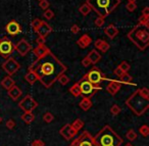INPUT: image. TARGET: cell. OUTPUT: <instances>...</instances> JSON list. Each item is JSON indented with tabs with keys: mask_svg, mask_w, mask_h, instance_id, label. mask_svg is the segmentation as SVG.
<instances>
[{
	"mask_svg": "<svg viewBox=\"0 0 149 146\" xmlns=\"http://www.w3.org/2000/svg\"><path fill=\"white\" fill-rule=\"evenodd\" d=\"M68 70L51 51L42 57H37V59L29 66V71L36 74L38 81L46 88H50L57 82L59 76L65 73Z\"/></svg>",
	"mask_w": 149,
	"mask_h": 146,
	"instance_id": "obj_1",
	"label": "cell"
},
{
	"mask_svg": "<svg viewBox=\"0 0 149 146\" xmlns=\"http://www.w3.org/2000/svg\"><path fill=\"white\" fill-rule=\"evenodd\" d=\"M96 146H120L123 139L113 131L110 126H104L93 137Z\"/></svg>",
	"mask_w": 149,
	"mask_h": 146,
	"instance_id": "obj_2",
	"label": "cell"
},
{
	"mask_svg": "<svg viewBox=\"0 0 149 146\" xmlns=\"http://www.w3.org/2000/svg\"><path fill=\"white\" fill-rule=\"evenodd\" d=\"M128 38L139 50L144 51L149 45V26L141 24L136 25L128 33Z\"/></svg>",
	"mask_w": 149,
	"mask_h": 146,
	"instance_id": "obj_3",
	"label": "cell"
},
{
	"mask_svg": "<svg viewBox=\"0 0 149 146\" xmlns=\"http://www.w3.org/2000/svg\"><path fill=\"white\" fill-rule=\"evenodd\" d=\"M122 0H86V3L101 19L107 17L118 5Z\"/></svg>",
	"mask_w": 149,
	"mask_h": 146,
	"instance_id": "obj_4",
	"label": "cell"
},
{
	"mask_svg": "<svg viewBox=\"0 0 149 146\" xmlns=\"http://www.w3.org/2000/svg\"><path fill=\"white\" fill-rule=\"evenodd\" d=\"M126 105L135 115L141 117L149 108V99H145L141 96L139 91L136 90L126 100Z\"/></svg>",
	"mask_w": 149,
	"mask_h": 146,
	"instance_id": "obj_5",
	"label": "cell"
},
{
	"mask_svg": "<svg viewBox=\"0 0 149 146\" xmlns=\"http://www.w3.org/2000/svg\"><path fill=\"white\" fill-rule=\"evenodd\" d=\"M80 88V92H81V96L88 97L91 98L92 96L96 94L99 90H101V85H94L90 83L86 78H82L81 80L78 82Z\"/></svg>",
	"mask_w": 149,
	"mask_h": 146,
	"instance_id": "obj_6",
	"label": "cell"
},
{
	"mask_svg": "<svg viewBox=\"0 0 149 146\" xmlns=\"http://www.w3.org/2000/svg\"><path fill=\"white\" fill-rule=\"evenodd\" d=\"M84 78H86L90 83L94 85H101V83L104 80H106V77L97 66H93L92 70H90L87 74L84 76Z\"/></svg>",
	"mask_w": 149,
	"mask_h": 146,
	"instance_id": "obj_7",
	"label": "cell"
},
{
	"mask_svg": "<svg viewBox=\"0 0 149 146\" xmlns=\"http://www.w3.org/2000/svg\"><path fill=\"white\" fill-rule=\"evenodd\" d=\"M70 146H96V144L93 140V136L88 131H84L70 144Z\"/></svg>",
	"mask_w": 149,
	"mask_h": 146,
	"instance_id": "obj_8",
	"label": "cell"
},
{
	"mask_svg": "<svg viewBox=\"0 0 149 146\" xmlns=\"http://www.w3.org/2000/svg\"><path fill=\"white\" fill-rule=\"evenodd\" d=\"M15 51V44L9 38L3 37L0 39V55L2 57L8 58L13 55Z\"/></svg>",
	"mask_w": 149,
	"mask_h": 146,
	"instance_id": "obj_9",
	"label": "cell"
},
{
	"mask_svg": "<svg viewBox=\"0 0 149 146\" xmlns=\"http://www.w3.org/2000/svg\"><path fill=\"white\" fill-rule=\"evenodd\" d=\"M19 106L23 109L25 112H33L34 109L37 108L38 102L33 98L32 95H26L25 98H23L19 102Z\"/></svg>",
	"mask_w": 149,
	"mask_h": 146,
	"instance_id": "obj_10",
	"label": "cell"
},
{
	"mask_svg": "<svg viewBox=\"0 0 149 146\" xmlns=\"http://www.w3.org/2000/svg\"><path fill=\"white\" fill-rule=\"evenodd\" d=\"M21 68V64L17 61L13 57H8L4 62L2 64V68L7 76H13L15 75Z\"/></svg>",
	"mask_w": 149,
	"mask_h": 146,
	"instance_id": "obj_11",
	"label": "cell"
},
{
	"mask_svg": "<svg viewBox=\"0 0 149 146\" xmlns=\"http://www.w3.org/2000/svg\"><path fill=\"white\" fill-rule=\"evenodd\" d=\"M15 50L21 56H26L32 50V45L26 39H21L15 45Z\"/></svg>",
	"mask_w": 149,
	"mask_h": 146,
	"instance_id": "obj_12",
	"label": "cell"
},
{
	"mask_svg": "<svg viewBox=\"0 0 149 146\" xmlns=\"http://www.w3.org/2000/svg\"><path fill=\"white\" fill-rule=\"evenodd\" d=\"M78 132L74 129V128L70 126V124H68V125H64L63 127L60 129L59 134L64 138L65 140H70L72 139L74 136L77 135Z\"/></svg>",
	"mask_w": 149,
	"mask_h": 146,
	"instance_id": "obj_13",
	"label": "cell"
},
{
	"mask_svg": "<svg viewBox=\"0 0 149 146\" xmlns=\"http://www.w3.org/2000/svg\"><path fill=\"white\" fill-rule=\"evenodd\" d=\"M52 31H53V29H52L51 26H50L49 24L47 23V22L42 21L41 22V25L39 26V28H38V29L36 30L35 32L38 34V36H40V37L46 38L50 33H51Z\"/></svg>",
	"mask_w": 149,
	"mask_h": 146,
	"instance_id": "obj_14",
	"label": "cell"
},
{
	"mask_svg": "<svg viewBox=\"0 0 149 146\" xmlns=\"http://www.w3.org/2000/svg\"><path fill=\"white\" fill-rule=\"evenodd\" d=\"M5 30H6V33L10 36H15L17 34H19L22 32V27L17 21H10L5 27Z\"/></svg>",
	"mask_w": 149,
	"mask_h": 146,
	"instance_id": "obj_15",
	"label": "cell"
},
{
	"mask_svg": "<svg viewBox=\"0 0 149 146\" xmlns=\"http://www.w3.org/2000/svg\"><path fill=\"white\" fill-rule=\"evenodd\" d=\"M120 88H122V83L120 81L111 80L109 84L107 85V87H106V90L110 95H116L120 90Z\"/></svg>",
	"mask_w": 149,
	"mask_h": 146,
	"instance_id": "obj_16",
	"label": "cell"
},
{
	"mask_svg": "<svg viewBox=\"0 0 149 146\" xmlns=\"http://www.w3.org/2000/svg\"><path fill=\"white\" fill-rule=\"evenodd\" d=\"M22 94H23V91L21 90L19 87L15 86V85L11 87L9 90H7V95H8L13 101H17V99L22 96Z\"/></svg>",
	"mask_w": 149,
	"mask_h": 146,
	"instance_id": "obj_17",
	"label": "cell"
},
{
	"mask_svg": "<svg viewBox=\"0 0 149 146\" xmlns=\"http://www.w3.org/2000/svg\"><path fill=\"white\" fill-rule=\"evenodd\" d=\"M33 52L36 55V57H42V56L49 53L50 49L45 44H39V45H37V47H35V49H33Z\"/></svg>",
	"mask_w": 149,
	"mask_h": 146,
	"instance_id": "obj_18",
	"label": "cell"
},
{
	"mask_svg": "<svg viewBox=\"0 0 149 146\" xmlns=\"http://www.w3.org/2000/svg\"><path fill=\"white\" fill-rule=\"evenodd\" d=\"M91 43H92V38L90 37L88 34H84V35L81 36L77 41V44L81 48H83V49L84 48H87Z\"/></svg>",
	"mask_w": 149,
	"mask_h": 146,
	"instance_id": "obj_19",
	"label": "cell"
},
{
	"mask_svg": "<svg viewBox=\"0 0 149 146\" xmlns=\"http://www.w3.org/2000/svg\"><path fill=\"white\" fill-rule=\"evenodd\" d=\"M104 33L110 39H114V38L118 36V30L116 29V27L114 25H108L107 27L104 29Z\"/></svg>",
	"mask_w": 149,
	"mask_h": 146,
	"instance_id": "obj_20",
	"label": "cell"
},
{
	"mask_svg": "<svg viewBox=\"0 0 149 146\" xmlns=\"http://www.w3.org/2000/svg\"><path fill=\"white\" fill-rule=\"evenodd\" d=\"M87 56L90 59V61H91V64H96L101 59V55H100V53L96 49H92L91 51L88 53Z\"/></svg>",
	"mask_w": 149,
	"mask_h": 146,
	"instance_id": "obj_21",
	"label": "cell"
},
{
	"mask_svg": "<svg viewBox=\"0 0 149 146\" xmlns=\"http://www.w3.org/2000/svg\"><path fill=\"white\" fill-rule=\"evenodd\" d=\"M15 80L11 78V76H6L1 81V86H2V88H4L5 90H9V89L13 86H15Z\"/></svg>",
	"mask_w": 149,
	"mask_h": 146,
	"instance_id": "obj_22",
	"label": "cell"
},
{
	"mask_svg": "<svg viewBox=\"0 0 149 146\" xmlns=\"http://www.w3.org/2000/svg\"><path fill=\"white\" fill-rule=\"evenodd\" d=\"M92 105H93L92 100L90 98H88V97H83L82 100L80 101V103H79V106L81 107V109H83L84 111L89 110L92 107Z\"/></svg>",
	"mask_w": 149,
	"mask_h": 146,
	"instance_id": "obj_23",
	"label": "cell"
},
{
	"mask_svg": "<svg viewBox=\"0 0 149 146\" xmlns=\"http://www.w3.org/2000/svg\"><path fill=\"white\" fill-rule=\"evenodd\" d=\"M25 80L27 81L30 85H34L38 81V78H37V76H36V74H34L33 72L29 71V72L25 75Z\"/></svg>",
	"mask_w": 149,
	"mask_h": 146,
	"instance_id": "obj_24",
	"label": "cell"
},
{
	"mask_svg": "<svg viewBox=\"0 0 149 146\" xmlns=\"http://www.w3.org/2000/svg\"><path fill=\"white\" fill-rule=\"evenodd\" d=\"M22 119H23L24 123L29 125V124H31L35 119V115L33 112H25L22 115Z\"/></svg>",
	"mask_w": 149,
	"mask_h": 146,
	"instance_id": "obj_25",
	"label": "cell"
},
{
	"mask_svg": "<svg viewBox=\"0 0 149 146\" xmlns=\"http://www.w3.org/2000/svg\"><path fill=\"white\" fill-rule=\"evenodd\" d=\"M120 82L124 83V84H133V78L128 73H124L123 76L120 78Z\"/></svg>",
	"mask_w": 149,
	"mask_h": 146,
	"instance_id": "obj_26",
	"label": "cell"
},
{
	"mask_svg": "<svg viewBox=\"0 0 149 146\" xmlns=\"http://www.w3.org/2000/svg\"><path fill=\"white\" fill-rule=\"evenodd\" d=\"M70 126H72V127L78 132V131H80V130H81L82 128L84 127V122L82 121L81 119H74V121L72 122V124H70Z\"/></svg>",
	"mask_w": 149,
	"mask_h": 146,
	"instance_id": "obj_27",
	"label": "cell"
},
{
	"mask_svg": "<svg viewBox=\"0 0 149 146\" xmlns=\"http://www.w3.org/2000/svg\"><path fill=\"white\" fill-rule=\"evenodd\" d=\"M70 92L72 93L74 97L81 96V92H80V88H79V85H78V83H76V84H74L72 87H70Z\"/></svg>",
	"mask_w": 149,
	"mask_h": 146,
	"instance_id": "obj_28",
	"label": "cell"
},
{
	"mask_svg": "<svg viewBox=\"0 0 149 146\" xmlns=\"http://www.w3.org/2000/svg\"><path fill=\"white\" fill-rule=\"evenodd\" d=\"M79 10H80V13H81L83 15H88L92 9L90 8V6L87 4V3H84V4H82L81 6H80Z\"/></svg>",
	"mask_w": 149,
	"mask_h": 146,
	"instance_id": "obj_29",
	"label": "cell"
},
{
	"mask_svg": "<svg viewBox=\"0 0 149 146\" xmlns=\"http://www.w3.org/2000/svg\"><path fill=\"white\" fill-rule=\"evenodd\" d=\"M126 137H127V139L130 140V141H135V140L137 139V137H138V135H137V133L134 131V130L130 129L128 132H127Z\"/></svg>",
	"mask_w": 149,
	"mask_h": 146,
	"instance_id": "obj_30",
	"label": "cell"
},
{
	"mask_svg": "<svg viewBox=\"0 0 149 146\" xmlns=\"http://www.w3.org/2000/svg\"><path fill=\"white\" fill-rule=\"evenodd\" d=\"M139 134L143 137H147L149 135V127L147 125H143L139 128Z\"/></svg>",
	"mask_w": 149,
	"mask_h": 146,
	"instance_id": "obj_31",
	"label": "cell"
},
{
	"mask_svg": "<svg viewBox=\"0 0 149 146\" xmlns=\"http://www.w3.org/2000/svg\"><path fill=\"white\" fill-rule=\"evenodd\" d=\"M109 48H110V45H109V44H108L106 41H104V40H102L101 44H100L99 47H98L97 49H99L101 52H103V53H105V52H107L108 50H109Z\"/></svg>",
	"mask_w": 149,
	"mask_h": 146,
	"instance_id": "obj_32",
	"label": "cell"
},
{
	"mask_svg": "<svg viewBox=\"0 0 149 146\" xmlns=\"http://www.w3.org/2000/svg\"><path fill=\"white\" fill-rule=\"evenodd\" d=\"M57 81L59 82V84L62 85V86H65V85H68V82H70V78H68L66 75L62 74L61 76H59V78L57 79Z\"/></svg>",
	"mask_w": 149,
	"mask_h": 146,
	"instance_id": "obj_33",
	"label": "cell"
},
{
	"mask_svg": "<svg viewBox=\"0 0 149 146\" xmlns=\"http://www.w3.org/2000/svg\"><path fill=\"white\" fill-rule=\"evenodd\" d=\"M53 119H54V115H52L51 112L47 111V112L44 113V115H43V121L45 122V123L49 124V123H51V122L53 121Z\"/></svg>",
	"mask_w": 149,
	"mask_h": 146,
	"instance_id": "obj_34",
	"label": "cell"
},
{
	"mask_svg": "<svg viewBox=\"0 0 149 146\" xmlns=\"http://www.w3.org/2000/svg\"><path fill=\"white\" fill-rule=\"evenodd\" d=\"M120 111H122V108H120V105H118V104H113L111 106V108H110V112H111L112 115H120Z\"/></svg>",
	"mask_w": 149,
	"mask_h": 146,
	"instance_id": "obj_35",
	"label": "cell"
},
{
	"mask_svg": "<svg viewBox=\"0 0 149 146\" xmlns=\"http://www.w3.org/2000/svg\"><path fill=\"white\" fill-rule=\"evenodd\" d=\"M118 68H120V70L123 71V72H125V73H128L129 71H130V68H131V66L128 64L127 61H122L120 64V66H118Z\"/></svg>",
	"mask_w": 149,
	"mask_h": 146,
	"instance_id": "obj_36",
	"label": "cell"
},
{
	"mask_svg": "<svg viewBox=\"0 0 149 146\" xmlns=\"http://www.w3.org/2000/svg\"><path fill=\"white\" fill-rule=\"evenodd\" d=\"M44 17H45L46 20H48V21H51L52 19L54 17V13L51 10V9H45V11H44L43 13Z\"/></svg>",
	"mask_w": 149,
	"mask_h": 146,
	"instance_id": "obj_37",
	"label": "cell"
},
{
	"mask_svg": "<svg viewBox=\"0 0 149 146\" xmlns=\"http://www.w3.org/2000/svg\"><path fill=\"white\" fill-rule=\"evenodd\" d=\"M138 91L142 97H144L145 99H149V90L146 88V87H143V88L138 89Z\"/></svg>",
	"mask_w": 149,
	"mask_h": 146,
	"instance_id": "obj_38",
	"label": "cell"
},
{
	"mask_svg": "<svg viewBox=\"0 0 149 146\" xmlns=\"http://www.w3.org/2000/svg\"><path fill=\"white\" fill-rule=\"evenodd\" d=\"M126 8H127V10H128V11L133 13V11L137 8L136 2H128V3H127V5H126Z\"/></svg>",
	"mask_w": 149,
	"mask_h": 146,
	"instance_id": "obj_39",
	"label": "cell"
},
{
	"mask_svg": "<svg viewBox=\"0 0 149 146\" xmlns=\"http://www.w3.org/2000/svg\"><path fill=\"white\" fill-rule=\"evenodd\" d=\"M138 24H141V25H148L149 26V17L141 15V17H139Z\"/></svg>",
	"mask_w": 149,
	"mask_h": 146,
	"instance_id": "obj_40",
	"label": "cell"
},
{
	"mask_svg": "<svg viewBox=\"0 0 149 146\" xmlns=\"http://www.w3.org/2000/svg\"><path fill=\"white\" fill-rule=\"evenodd\" d=\"M41 20L40 19H35V20H33V21H32V28H33V30L34 31H36V30L38 29V28H39V26L41 25Z\"/></svg>",
	"mask_w": 149,
	"mask_h": 146,
	"instance_id": "obj_41",
	"label": "cell"
},
{
	"mask_svg": "<svg viewBox=\"0 0 149 146\" xmlns=\"http://www.w3.org/2000/svg\"><path fill=\"white\" fill-rule=\"evenodd\" d=\"M39 7L43 10L47 9L49 7V2H48L47 0H40L39 1Z\"/></svg>",
	"mask_w": 149,
	"mask_h": 146,
	"instance_id": "obj_42",
	"label": "cell"
},
{
	"mask_svg": "<svg viewBox=\"0 0 149 146\" xmlns=\"http://www.w3.org/2000/svg\"><path fill=\"white\" fill-rule=\"evenodd\" d=\"M31 146H45V142L41 139L34 140V141L31 143Z\"/></svg>",
	"mask_w": 149,
	"mask_h": 146,
	"instance_id": "obj_43",
	"label": "cell"
},
{
	"mask_svg": "<svg viewBox=\"0 0 149 146\" xmlns=\"http://www.w3.org/2000/svg\"><path fill=\"white\" fill-rule=\"evenodd\" d=\"M94 24H95V26L97 28H101L102 26L104 25V19H101V17H98L97 19L95 20V22H94Z\"/></svg>",
	"mask_w": 149,
	"mask_h": 146,
	"instance_id": "obj_44",
	"label": "cell"
},
{
	"mask_svg": "<svg viewBox=\"0 0 149 146\" xmlns=\"http://www.w3.org/2000/svg\"><path fill=\"white\" fill-rule=\"evenodd\" d=\"M15 127V122L13 121V119H8V121L6 122V128H7V129H9V130H13Z\"/></svg>",
	"mask_w": 149,
	"mask_h": 146,
	"instance_id": "obj_45",
	"label": "cell"
},
{
	"mask_svg": "<svg viewBox=\"0 0 149 146\" xmlns=\"http://www.w3.org/2000/svg\"><path fill=\"white\" fill-rule=\"evenodd\" d=\"M81 64H82V66H86V68L89 66H91V61H90V59L88 58V56H86V57H84L83 59H82Z\"/></svg>",
	"mask_w": 149,
	"mask_h": 146,
	"instance_id": "obj_46",
	"label": "cell"
},
{
	"mask_svg": "<svg viewBox=\"0 0 149 146\" xmlns=\"http://www.w3.org/2000/svg\"><path fill=\"white\" fill-rule=\"evenodd\" d=\"M70 32L72 34H78L80 32V27L78 25H72V28H70Z\"/></svg>",
	"mask_w": 149,
	"mask_h": 146,
	"instance_id": "obj_47",
	"label": "cell"
},
{
	"mask_svg": "<svg viewBox=\"0 0 149 146\" xmlns=\"http://www.w3.org/2000/svg\"><path fill=\"white\" fill-rule=\"evenodd\" d=\"M124 73H125V72H123V71L120 70V68H118H118H116V70L113 71V74L116 75V77H118V78H120V77L123 76V74H124Z\"/></svg>",
	"mask_w": 149,
	"mask_h": 146,
	"instance_id": "obj_48",
	"label": "cell"
},
{
	"mask_svg": "<svg viewBox=\"0 0 149 146\" xmlns=\"http://www.w3.org/2000/svg\"><path fill=\"white\" fill-rule=\"evenodd\" d=\"M142 15H145V17H149V7L145 6L142 10Z\"/></svg>",
	"mask_w": 149,
	"mask_h": 146,
	"instance_id": "obj_49",
	"label": "cell"
},
{
	"mask_svg": "<svg viewBox=\"0 0 149 146\" xmlns=\"http://www.w3.org/2000/svg\"><path fill=\"white\" fill-rule=\"evenodd\" d=\"M36 42H37V44L39 45V44H45V38H42V37H38L37 40H36Z\"/></svg>",
	"mask_w": 149,
	"mask_h": 146,
	"instance_id": "obj_50",
	"label": "cell"
},
{
	"mask_svg": "<svg viewBox=\"0 0 149 146\" xmlns=\"http://www.w3.org/2000/svg\"><path fill=\"white\" fill-rule=\"evenodd\" d=\"M128 2H136V0H128Z\"/></svg>",
	"mask_w": 149,
	"mask_h": 146,
	"instance_id": "obj_51",
	"label": "cell"
},
{
	"mask_svg": "<svg viewBox=\"0 0 149 146\" xmlns=\"http://www.w3.org/2000/svg\"><path fill=\"white\" fill-rule=\"evenodd\" d=\"M125 146H134V145H132V144H131V143H127Z\"/></svg>",
	"mask_w": 149,
	"mask_h": 146,
	"instance_id": "obj_52",
	"label": "cell"
},
{
	"mask_svg": "<svg viewBox=\"0 0 149 146\" xmlns=\"http://www.w3.org/2000/svg\"><path fill=\"white\" fill-rule=\"evenodd\" d=\"M2 121H3V119H2V117H0V124H1V123H2Z\"/></svg>",
	"mask_w": 149,
	"mask_h": 146,
	"instance_id": "obj_53",
	"label": "cell"
},
{
	"mask_svg": "<svg viewBox=\"0 0 149 146\" xmlns=\"http://www.w3.org/2000/svg\"><path fill=\"white\" fill-rule=\"evenodd\" d=\"M39 1H40V0H39Z\"/></svg>",
	"mask_w": 149,
	"mask_h": 146,
	"instance_id": "obj_54",
	"label": "cell"
}]
</instances>
